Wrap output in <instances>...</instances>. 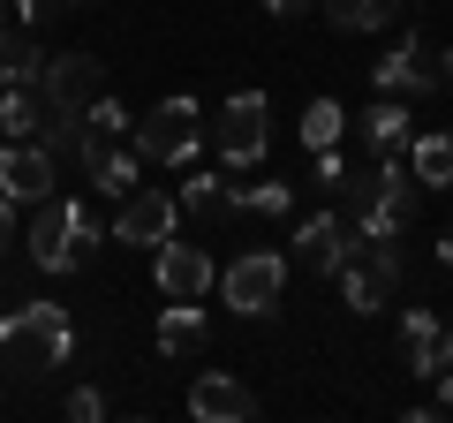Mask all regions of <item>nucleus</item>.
<instances>
[{"label": "nucleus", "instance_id": "1", "mask_svg": "<svg viewBox=\"0 0 453 423\" xmlns=\"http://www.w3.org/2000/svg\"><path fill=\"white\" fill-rule=\"evenodd\" d=\"M76 356V326H68L61 303H16L0 318V363L23 378H46Z\"/></svg>", "mask_w": 453, "mask_h": 423}, {"label": "nucleus", "instance_id": "2", "mask_svg": "<svg viewBox=\"0 0 453 423\" xmlns=\"http://www.w3.org/2000/svg\"><path fill=\"white\" fill-rule=\"evenodd\" d=\"M23 250H31L38 273H76V265L98 250V219H91V204H83V196H38Z\"/></svg>", "mask_w": 453, "mask_h": 423}, {"label": "nucleus", "instance_id": "3", "mask_svg": "<svg viewBox=\"0 0 453 423\" xmlns=\"http://www.w3.org/2000/svg\"><path fill=\"white\" fill-rule=\"evenodd\" d=\"M219 295H226V310H242V318H273L280 295H288V250H242V258L219 273Z\"/></svg>", "mask_w": 453, "mask_h": 423}, {"label": "nucleus", "instance_id": "4", "mask_svg": "<svg viewBox=\"0 0 453 423\" xmlns=\"http://www.w3.org/2000/svg\"><path fill=\"white\" fill-rule=\"evenodd\" d=\"M196 144H204V114H196V98H159L136 129V151L151 166H189Z\"/></svg>", "mask_w": 453, "mask_h": 423}, {"label": "nucleus", "instance_id": "5", "mask_svg": "<svg viewBox=\"0 0 453 423\" xmlns=\"http://www.w3.org/2000/svg\"><path fill=\"white\" fill-rule=\"evenodd\" d=\"M211 144H219L226 166H257L265 144H273V106H265V91H234L219 106V121H211Z\"/></svg>", "mask_w": 453, "mask_h": 423}, {"label": "nucleus", "instance_id": "6", "mask_svg": "<svg viewBox=\"0 0 453 423\" xmlns=\"http://www.w3.org/2000/svg\"><path fill=\"white\" fill-rule=\"evenodd\" d=\"M340 295H348V310H378L393 295V280H401V242H348V258L333 265Z\"/></svg>", "mask_w": 453, "mask_h": 423}, {"label": "nucleus", "instance_id": "7", "mask_svg": "<svg viewBox=\"0 0 453 423\" xmlns=\"http://www.w3.org/2000/svg\"><path fill=\"white\" fill-rule=\"evenodd\" d=\"M98 91H106L98 53H46V68H38V98H46V114H83Z\"/></svg>", "mask_w": 453, "mask_h": 423}, {"label": "nucleus", "instance_id": "8", "mask_svg": "<svg viewBox=\"0 0 453 423\" xmlns=\"http://www.w3.org/2000/svg\"><path fill=\"white\" fill-rule=\"evenodd\" d=\"M371 83H378V98H416V91H438V46L431 38H393L386 53H378V68H371Z\"/></svg>", "mask_w": 453, "mask_h": 423}, {"label": "nucleus", "instance_id": "9", "mask_svg": "<svg viewBox=\"0 0 453 423\" xmlns=\"http://www.w3.org/2000/svg\"><path fill=\"white\" fill-rule=\"evenodd\" d=\"M174 227H181V204H174V189H144V181H136V189L121 196V204H113V242L159 250Z\"/></svg>", "mask_w": 453, "mask_h": 423}, {"label": "nucleus", "instance_id": "10", "mask_svg": "<svg viewBox=\"0 0 453 423\" xmlns=\"http://www.w3.org/2000/svg\"><path fill=\"white\" fill-rule=\"evenodd\" d=\"M0 196H8V204L53 196V151L38 144V136H8V144H0Z\"/></svg>", "mask_w": 453, "mask_h": 423}, {"label": "nucleus", "instance_id": "11", "mask_svg": "<svg viewBox=\"0 0 453 423\" xmlns=\"http://www.w3.org/2000/svg\"><path fill=\"white\" fill-rule=\"evenodd\" d=\"M211 288H219L211 258L196 242H181V235H166V242H159V295H166V303H204Z\"/></svg>", "mask_w": 453, "mask_h": 423}, {"label": "nucleus", "instance_id": "12", "mask_svg": "<svg viewBox=\"0 0 453 423\" xmlns=\"http://www.w3.org/2000/svg\"><path fill=\"white\" fill-rule=\"evenodd\" d=\"M189 416H196V423H250V416H257V393H250L234 371H196Z\"/></svg>", "mask_w": 453, "mask_h": 423}, {"label": "nucleus", "instance_id": "13", "mask_svg": "<svg viewBox=\"0 0 453 423\" xmlns=\"http://www.w3.org/2000/svg\"><path fill=\"white\" fill-rule=\"evenodd\" d=\"M401 363L416 378H438L453 363V326L438 318V310H408V318H401Z\"/></svg>", "mask_w": 453, "mask_h": 423}, {"label": "nucleus", "instance_id": "14", "mask_svg": "<svg viewBox=\"0 0 453 423\" xmlns=\"http://www.w3.org/2000/svg\"><path fill=\"white\" fill-rule=\"evenodd\" d=\"M348 242H356L348 219H340V212H318V219H295V242H288V250H295L318 280H333V265L348 258Z\"/></svg>", "mask_w": 453, "mask_h": 423}, {"label": "nucleus", "instance_id": "15", "mask_svg": "<svg viewBox=\"0 0 453 423\" xmlns=\"http://www.w3.org/2000/svg\"><path fill=\"white\" fill-rule=\"evenodd\" d=\"M408 174H416V189H453V129L408 136Z\"/></svg>", "mask_w": 453, "mask_h": 423}, {"label": "nucleus", "instance_id": "16", "mask_svg": "<svg viewBox=\"0 0 453 423\" xmlns=\"http://www.w3.org/2000/svg\"><path fill=\"white\" fill-rule=\"evenodd\" d=\"M38 68H46V46L23 23H0V83H38Z\"/></svg>", "mask_w": 453, "mask_h": 423}, {"label": "nucleus", "instance_id": "17", "mask_svg": "<svg viewBox=\"0 0 453 423\" xmlns=\"http://www.w3.org/2000/svg\"><path fill=\"white\" fill-rule=\"evenodd\" d=\"M408 98H371V114H363V144L371 151H401L408 144Z\"/></svg>", "mask_w": 453, "mask_h": 423}, {"label": "nucleus", "instance_id": "18", "mask_svg": "<svg viewBox=\"0 0 453 423\" xmlns=\"http://www.w3.org/2000/svg\"><path fill=\"white\" fill-rule=\"evenodd\" d=\"M0 129H8V136H38V129H46V98H38V83H0Z\"/></svg>", "mask_w": 453, "mask_h": 423}, {"label": "nucleus", "instance_id": "19", "mask_svg": "<svg viewBox=\"0 0 453 423\" xmlns=\"http://www.w3.org/2000/svg\"><path fill=\"white\" fill-rule=\"evenodd\" d=\"M333 31H386L401 16V0H318Z\"/></svg>", "mask_w": 453, "mask_h": 423}, {"label": "nucleus", "instance_id": "20", "mask_svg": "<svg viewBox=\"0 0 453 423\" xmlns=\"http://www.w3.org/2000/svg\"><path fill=\"white\" fill-rule=\"evenodd\" d=\"M196 348H204V310L196 303L159 310V356H196Z\"/></svg>", "mask_w": 453, "mask_h": 423}, {"label": "nucleus", "instance_id": "21", "mask_svg": "<svg viewBox=\"0 0 453 423\" xmlns=\"http://www.w3.org/2000/svg\"><path fill=\"white\" fill-rule=\"evenodd\" d=\"M226 212H265V219H280V212H295V181H250V189H226Z\"/></svg>", "mask_w": 453, "mask_h": 423}, {"label": "nucleus", "instance_id": "22", "mask_svg": "<svg viewBox=\"0 0 453 423\" xmlns=\"http://www.w3.org/2000/svg\"><path fill=\"white\" fill-rule=\"evenodd\" d=\"M340 136H348L340 98H310V106H303V144H310V151H325V144H340Z\"/></svg>", "mask_w": 453, "mask_h": 423}, {"label": "nucleus", "instance_id": "23", "mask_svg": "<svg viewBox=\"0 0 453 423\" xmlns=\"http://www.w3.org/2000/svg\"><path fill=\"white\" fill-rule=\"evenodd\" d=\"M174 204H181V212H226V181H219V174H189V181L174 189Z\"/></svg>", "mask_w": 453, "mask_h": 423}, {"label": "nucleus", "instance_id": "24", "mask_svg": "<svg viewBox=\"0 0 453 423\" xmlns=\"http://www.w3.org/2000/svg\"><path fill=\"white\" fill-rule=\"evenodd\" d=\"M68 416H76V423H98V416H106V393L76 386V393H68Z\"/></svg>", "mask_w": 453, "mask_h": 423}, {"label": "nucleus", "instance_id": "25", "mask_svg": "<svg viewBox=\"0 0 453 423\" xmlns=\"http://www.w3.org/2000/svg\"><path fill=\"white\" fill-rule=\"evenodd\" d=\"M310 159H318V181H325V189H340V174H348V159H340V144L310 151Z\"/></svg>", "mask_w": 453, "mask_h": 423}, {"label": "nucleus", "instance_id": "26", "mask_svg": "<svg viewBox=\"0 0 453 423\" xmlns=\"http://www.w3.org/2000/svg\"><path fill=\"white\" fill-rule=\"evenodd\" d=\"M431 416H453V363L438 371V401H431Z\"/></svg>", "mask_w": 453, "mask_h": 423}, {"label": "nucleus", "instance_id": "27", "mask_svg": "<svg viewBox=\"0 0 453 423\" xmlns=\"http://www.w3.org/2000/svg\"><path fill=\"white\" fill-rule=\"evenodd\" d=\"M273 16H303V8H318V0H265Z\"/></svg>", "mask_w": 453, "mask_h": 423}, {"label": "nucleus", "instance_id": "28", "mask_svg": "<svg viewBox=\"0 0 453 423\" xmlns=\"http://www.w3.org/2000/svg\"><path fill=\"white\" fill-rule=\"evenodd\" d=\"M438 91H453V46L438 53Z\"/></svg>", "mask_w": 453, "mask_h": 423}, {"label": "nucleus", "instance_id": "29", "mask_svg": "<svg viewBox=\"0 0 453 423\" xmlns=\"http://www.w3.org/2000/svg\"><path fill=\"white\" fill-rule=\"evenodd\" d=\"M8 227H16V204H8V196H0V250H8Z\"/></svg>", "mask_w": 453, "mask_h": 423}, {"label": "nucleus", "instance_id": "30", "mask_svg": "<svg viewBox=\"0 0 453 423\" xmlns=\"http://www.w3.org/2000/svg\"><path fill=\"white\" fill-rule=\"evenodd\" d=\"M438 265H453V227H438Z\"/></svg>", "mask_w": 453, "mask_h": 423}, {"label": "nucleus", "instance_id": "31", "mask_svg": "<svg viewBox=\"0 0 453 423\" xmlns=\"http://www.w3.org/2000/svg\"><path fill=\"white\" fill-rule=\"evenodd\" d=\"M68 8H83V0H68Z\"/></svg>", "mask_w": 453, "mask_h": 423}]
</instances>
